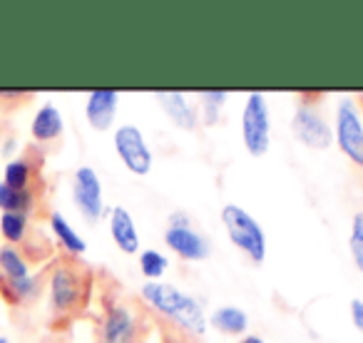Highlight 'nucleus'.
Instances as JSON below:
<instances>
[{"label":"nucleus","mask_w":363,"mask_h":343,"mask_svg":"<svg viewBox=\"0 0 363 343\" xmlns=\"http://www.w3.org/2000/svg\"><path fill=\"white\" fill-rule=\"evenodd\" d=\"M115 152L122 159V164H125L132 174H137V177H145V174L152 172V150H150V145H147L140 127H135V125L117 127Z\"/></svg>","instance_id":"obj_5"},{"label":"nucleus","mask_w":363,"mask_h":343,"mask_svg":"<svg viewBox=\"0 0 363 343\" xmlns=\"http://www.w3.org/2000/svg\"><path fill=\"white\" fill-rule=\"evenodd\" d=\"M239 343H264V338H259V336H244Z\"/></svg>","instance_id":"obj_27"},{"label":"nucleus","mask_w":363,"mask_h":343,"mask_svg":"<svg viewBox=\"0 0 363 343\" xmlns=\"http://www.w3.org/2000/svg\"><path fill=\"white\" fill-rule=\"evenodd\" d=\"M3 293H6L11 301H33V298L40 293V281H38L35 276L13 279V281L3 279Z\"/></svg>","instance_id":"obj_21"},{"label":"nucleus","mask_w":363,"mask_h":343,"mask_svg":"<svg viewBox=\"0 0 363 343\" xmlns=\"http://www.w3.org/2000/svg\"><path fill=\"white\" fill-rule=\"evenodd\" d=\"M348 249H351V257H353V262H356V266L363 271V212L353 214Z\"/></svg>","instance_id":"obj_24"},{"label":"nucleus","mask_w":363,"mask_h":343,"mask_svg":"<svg viewBox=\"0 0 363 343\" xmlns=\"http://www.w3.org/2000/svg\"><path fill=\"white\" fill-rule=\"evenodd\" d=\"M100 343H137V318L132 308L112 303L100 326Z\"/></svg>","instance_id":"obj_8"},{"label":"nucleus","mask_w":363,"mask_h":343,"mask_svg":"<svg viewBox=\"0 0 363 343\" xmlns=\"http://www.w3.org/2000/svg\"><path fill=\"white\" fill-rule=\"evenodd\" d=\"M30 179H33V167L28 159L16 157L6 164V174H3V182L13 189H30Z\"/></svg>","instance_id":"obj_20"},{"label":"nucleus","mask_w":363,"mask_h":343,"mask_svg":"<svg viewBox=\"0 0 363 343\" xmlns=\"http://www.w3.org/2000/svg\"><path fill=\"white\" fill-rule=\"evenodd\" d=\"M140 293L160 316L169 318L182 331L192 333V336H202L207 331V316H204L202 303L189 293H184L182 288H177L174 283L147 281L140 288Z\"/></svg>","instance_id":"obj_1"},{"label":"nucleus","mask_w":363,"mask_h":343,"mask_svg":"<svg viewBox=\"0 0 363 343\" xmlns=\"http://www.w3.org/2000/svg\"><path fill=\"white\" fill-rule=\"evenodd\" d=\"M28 214H18V212H3L0 214V234L8 244H21L28 237Z\"/></svg>","instance_id":"obj_19"},{"label":"nucleus","mask_w":363,"mask_h":343,"mask_svg":"<svg viewBox=\"0 0 363 343\" xmlns=\"http://www.w3.org/2000/svg\"><path fill=\"white\" fill-rule=\"evenodd\" d=\"M291 130L301 145L311 147V150H328L333 145V130L326 125L321 115L313 110L311 105H298L294 112Z\"/></svg>","instance_id":"obj_7"},{"label":"nucleus","mask_w":363,"mask_h":343,"mask_svg":"<svg viewBox=\"0 0 363 343\" xmlns=\"http://www.w3.org/2000/svg\"><path fill=\"white\" fill-rule=\"evenodd\" d=\"M167 269H169V262H167L164 254H160L157 249H147V252L140 254V271L145 274L147 279H152V281L164 276Z\"/></svg>","instance_id":"obj_22"},{"label":"nucleus","mask_w":363,"mask_h":343,"mask_svg":"<svg viewBox=\"0 0 363 343\" xmlns=\"http://www.w3.org/2000/svg\"><path fill=\"white\" fill-rule=\"evenodd\" d=\"M50 229H52V234H55L57 242H60L70 254H85L87 252V244L82 242V237L72 229V224L67 222L60 212L50 214Z\"/></svg>","instance_id":"obj_16"},{"label":"nucleus","mask_w":363,"mask_h":343,"mask_svg":"<svg viewBox=\"0 0 363 343\" xmlns=\"http://www.w3.org/2000/svg\"><path fill=\"white\" fill-rule=\"evenodd\" d=\"M0 343H8V338H0Z\"/></svg>","instance_id":"obj_29"},{"label":"nucleus","mask_w":363,"mask_h":343,"mask_svg":"<svg viewBox=\"0 0 363 343\" xmlns=\"http://www.w3.org/2000/svg\"><path fill=\"white\" fill-rule=\"evenodd\" d=\"M202 110H204V125H217L219 115H222L224 102L229 100V92L224 90H207L202 92Z\"/></svg>","instance_id":"obj_23"},{"label":"nucleus","mask_w":363,"mask_h":343,"mask_svg":"<svg viewBox=\"0 0 363 343\" xmlns=\"http://www.w3.org/2000/svg\"><path fill=\"white\" fill-rule=\"evenodd\" d=\"M80 276L75 269L57 266L50 276V306L57 313H65L77 306L80 301Z\"/></svg>","instance_id":"obj_9"},{"label":"nucleus","mask_w":363,"mask_h":343,"mask_svg":"<svg viewBox=\"0 0 363 343\" xmlns=\"http://www.w3.org/2000/svg\"><path fill=\"white\" fill-rule=\"evenodd\" d=\"M65 130V120H62V112L57 110L55 105H43L40 110L35 112L30 125V135L33 140L38 142H52L62 135Z\"/></svg>","instance_id":"obj_14"},{"label":"nucleus","mask_w":363,"mask_h":343,"mask_svg":"<svg viewBox=\"0 0 363 343\" xmlns=\"http://www.w3.org/2000/svg\"><path fill=\"white\" fill-rule=\"evenodd\" d=\"M110 234L120 252L125 254L140 252V234H137L135 219H132V214L125 207H115L110 212Z\"/></svg>","instance_id":"obj_12"},{"label":"nucleus","mask_w":363,"mask_h":343,"mask_svg":"<svg viewBox=\"0 0 363 343\" xmlns=\"http://www.w3.org/2000/svg\"><path fill=\"white\" fill-rule=\"evenodd\" d=\"M0 271H3V279L6 281H13V279H26L30 276V269H28V262L18 247H0Z\"/></svg>","instance_id":"obj_18"},{"label":"nucleus","mask_w":363,"mask_h":343,"mask_svg":"<svg viewBox=\"0 0 363 343\" xmlns=\"http://www.w3.org/2000/svg\"><path fill=\"white\" fill-rule=\"evenodd\" d=\"M242 142L252 157H264L272 147V112L262 92H249L242 112Z\"/></svg>","instance_id":"obj_3"},{"label":"nucleus","mask_w":363,"mask_h":343,"mask_svg":"<svg viewBox=\"0 0 363 343\" xmlns=\"http://www.w3.org/2000/svg\"><path fill=\"white\" fill-rule=\"evenodd\" d=\"M13 147H16V140H8V145H6V147H3V152H6V154H8V152H11V150H13Z\"/></svg>","instance_id":"obj_28"},{"label":"nucleus","mask_w":363,"mask_h":343,"mask_svg":"<svg viewBox=\"0 0 363 343\" xmlns=\"http://www.w3.org/2000/svg\"><path fill=\"white\" fill-rule=\"evenodd\" d=\"M209 323H212L217 331L227 333V336H239V333L247 331L249 316H247V311H242V308H237V306H219L212 311Z\"/></svg>","instance_id":"obj_15"},{"label":"nucleus","mask_w":363,"mask_h":343,"mask_svg":"<svg viewBox=\"0 0 363 343\" xmlns=\"http://www.w3.org/2000/svg\"><path fill=\"white\" fill-rule=\"evenodd\" d=\"M35 207V194L30 189H13L6 182H0V209L3 212L30 214Z\"/></svg>","instance_id":"obj_17"},{"label":"nucleus","mask_w":363,"mask_h":343,"mask_svg":"<svg viewBox=\"0 0 363 343\" xmlns=\"http://www.w3.org/2000/svg\"><path fill=\"white\" fill-rule=\"evenodd\" d=\"M351 318H353V326L363 333V301L361 298H353L351 301Z\"/></svg>","instance_id":"obj_26"},{"label":"nucleus","mask_w":363,"mask_h":343,"mask_svg":"<svg viewBox=\"0 0 363 343\" xmlns=\"http://www.w3.org/2000/svg\"><path fill=\"white\" fill-rule=\"evenodd\" d=\"M222 224L239 252L247 254L254 264L264 262V257H267V234L247 209L237 207V204H224Z\"/></svg>","instance_id":"obj_2"},{"label":"nucleus","mask_w":363,"mask_h":343,"mask_svg":"<svg viewBox=\"0 0 363 343\" xmlns=\"http://www.w3.org/2000/svg\"><path fill=\"white\" fill-rule=\"evenodd\" d=\"M155 97L160 100V107L164 110V115L179 130H197V115H194L192 105H189L187 97L182 95V92H155Z\"/></svg>","instance_id":"obj_13"},{"label":"nucleus","mask_w":363,"mask_h":343,"mask_svg":"<svg viewBox=\"0 0 363 343\" xmlns=\"http://www.w3.org/2000/svg\"><path fill=\"white\" fill-rule=\"evenodd\" d=\"M164 242H167V247H169L179 259H184V262H202V259H207L209 252H212L207 239H204L199 232H194L192 227L189 229L167 227Z\"/></svg>","instance_id":"obj_10"},{"label":"nucleus","mask_w":363,"mask_h":343,"mask_svg":"<svg viewBox=\"0 0 363 343\" xmlns=\"http://www.w3.org/2000/svg\"><path fill=\"white\" fill-rule=\"evenodd\" d=\"M333 140L338 142V150L363 169V117L351 97H343L336 107Z\"/></svg>","instance_id":"obj_4"},{"label":"nucleus","mask_w":363,"mask_h":343,"mask_svg":"<svg viewBox=\"0 0 363 343\" xmlns=\"http://www.w3.org/2000/svg\"><path fill=\"white\" fill-rule=\"evenodd\" d=\"M192 227V219L184 212H172L169 214V229H189Z\"/></svg>","instance_id":"obj_25"},{"label":"nucleus","mask_w":363,"mask_h":343,"mask_svg":"<svg viewBox=\"0 0 363 343\" xmlns=\"http://www.w3.org/2000/svg\"><path fill=\"white\" fill-rule=\"evenodd\" d=\"M72 202L85 222L95 224L105 214V199H102V182L92 167H77L72 174Z\"/></svg>","instance_id":"obj_6"},{"label":"nucleus","mask_w":363,"mask_h":343,"mask_svg":"<svg viewBox=\"0 0 363 343\" xmlns=\"http://www.w3.org/2000/svg\"><path fill=\"white\" fill-rule=\"evenodd\" d=\"M117 102H120V95L115 90H92L85 102L87 125L97 132L110 130L117 117Z\"/></svg>","instance_id":"obj_11"}]
</instances>
